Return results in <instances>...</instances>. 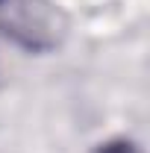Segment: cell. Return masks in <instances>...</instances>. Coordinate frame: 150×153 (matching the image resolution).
Listing matches in <instances>:
<instances>
[{
  "label": "cell",
  "mask_w": 150,
  "mask_h": 153,
  "mask_svg": "<svg viewBox=\"0 0 150 153\" xmlns=\"http://www.w3.org/2000/svg\"><path fill=\"white\" fill-rule=\"evenodd\" d=\"M56 9L47 0H15L9 6V30L24 47L30 50H47L56 47L59 27H56Z\"/></svg>",
  "instance_id": "obj_1"
},
{
  "label": "cell",
  "mask_w": 150,
  "mask_h": 153,
  "mask_svg": "<svg viewBox=\"0 0 150 153\" xmlns=\"http://www.w3.org/2000/svg\"><path fill=\"white\" fill-rule=\"evenodd\" d=\"M94 153H141V147L132 144V141H127V138H112V141L100 144Z\"/></svg>",
  "instance_id": "obj_2"
}]
</instances>
